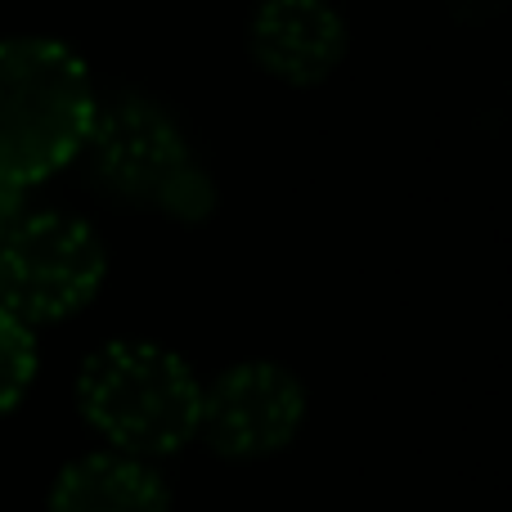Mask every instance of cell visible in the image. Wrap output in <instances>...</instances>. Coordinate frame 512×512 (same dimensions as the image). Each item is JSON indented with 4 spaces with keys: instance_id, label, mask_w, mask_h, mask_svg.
Listing matches in <instances>:
<instances>
[{
    "instance_id": "6da1fadb",
    "label": "cell",
    "mask_w": 512,
    "mask_h": 512,
    "mask_svg": "<svg viewBox=\"0 0 512 512\" xmlns=\"http://www.w3.org/2000/svg\"><path fill=\"white\" fill-rule=\"evenodd\" d=\"M81 162L99 194L176 225H203L221 198L180 117L144 90L99 104Z\"/></svg>"
},
{
    "instance_id": "7a4b0ae2",
    "label": "cell",
    "mask_w": 512,
    "mask_h": 512,
    "mask_svg": "<svg viewBox=\"0 0 512 512\" xmlns=\"http://www.w3.org/2000/svg\"><path fill=\"white\" fill-rule=\"evenodd\" d=\"M99 95L90 68L45 36L0 41V185L32 189L81 158Z\"/></svg>"
},
{
    "instance_id": "3957f363",
    "label": "cell",
    "mask_w": 512,
    "mask_h": 512,
    "mask_svg": "<svg viewBox=\"0 0 512 512\" xmlns=\"http://www.w3.org/2000/svg\"><path fill=\"white\" fill-rule=\"evenodd\" d=\"M77 409L117 454L167 459L198 436L203 387L176 351L158 342H104L77 373Z\"/></svg>"
},
{
    "instance_id": "277c9868",
    "label": "cell",
    "mask_w": 512,
    "mask_h": 512,
    "mask_svg": "<svg viewBox=\"0 0 512 512\" xmlns=\"http://www.w3.org/2000/svg\"><path fill=\"white\" fill-rule=\"evenodd\" d=\"M108 252L95 225L72 212H23L0 252V306L27 328L59 324L95 301Z\"/></svg>"
},
{
    "instance_id": "5b68a950",
    "label": "cell",
    "mask_w": 512,
    "mask_h": 512,
    "mask_svg": "<svg viewBox=\"0 0 512 512\" xmlns=\"http://www.w3.org/2000/svg\"><path fill=\"white\" fill-rule=\"evenodd\" d=\"M306 423V387L274 360H243L203 387L198 436L225 459H270Z\"/></svg>"
},
{
    "instance_id": "8992f818",
    "label": "cell",
    "mask_w": 512,
    "mask_h": 512,
    "mask_svg": "<svg viewBox=\"0 0 512 512\" xmlns=\"http://www.w3.org/2000/svg\"><path fill=\"white\" fill-rule=\"evenodd\" d=\"M248 54L279 86H324L346 59V18L333 0H261L248 23Z\"/></svg>"
},
{
    "instance_id": "52a82bcc",
    "label": "cell",
    "mask_w": 512,
    "mask_h": 512,
    "mask_svg": "<svg viewBox=\"0 0 512 512\" xmlns=\"http://www.w3.org/2000/svg\"><path fill=\"white\" fill-rule=\"evenodd\" d=\"M50 512H171V490L153 463L99 450L54 477Z\"/></svg>"
},
{
    "instance_id": "ba28073f",
    "label": "cell",
    "mask_w": 512,
    "mask_h": 512,
    "mask_svg": "<svg viewBox=\"0 0 512 512\" xmlns=\"http://www.w3.org/2000/svg\"><path fill=\"white\" fill-rule=\"evenodd\" d=\"M36 378V337L23 319H14L0 306V418L18 409Z\"/></svg>"
},
{
    "instance_id": "9c48e42d",
    "label": "cell",
    "mask_w": 512,
    "mask_h": 512,
    "mask_svg": "<svg viewBox=\"0 0 512 512\" xmlns=\"http://www.w3.org/2000/svg\"><path fill=\"white\" fill-rule=\"evenodd\" d=\"M23 212H27L23 194H18V189H5V185H0V252H5L9 234H14V225H18V216H23Z\"/></svg>"
},
{
    "instance_id": "30bf717a",
    "label": "cell",
    "mask_w": 512,
    "mask_h": 512,
    "mask_svg": "<svg viewBox=\"0 0 512 512\" xmlns=\"http://www.w3.org/2000/svg\"><path fill=\"white\" fill-rule=\"evenodd\" d=\"M504 5H508V0H454L459 18H468V23H481V18H495Z\"/></svg>"
}]
</instances>
